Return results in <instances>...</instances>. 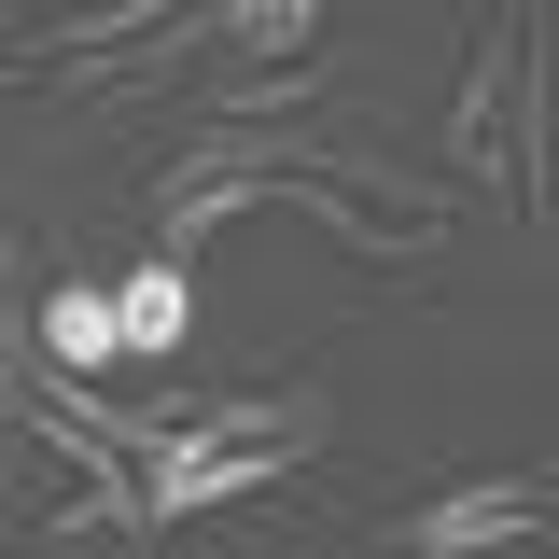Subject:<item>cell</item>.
<instances>
[{"mask_svg": "<svg viewBox=\"0 0 559 559\" xmlns=\"http://www.w3.org/2000/svg\"><path fill=\"white\" fill-rule=\"evenodd\" d=\"M294 448H322V406H308V392H280V406H266V392L197 406L154 462H140V518L168 532V518H197V503H238V489H266Z\"/></svg>", "mask_w": 559, "mask_h": 559, "instance_id": "1", "label": "cell"}, {"mask_svg": "<svg viewBox=\"0 0 559 559\" xmlns=\"http://www.w3.org/2000/svg\"><path fill=\"white\" fill-rule=\"evenodd\" d=\"M112 349H127V308L84 294V280H57L43 294V364H112Z\"/></svg>", "mask_w": 559, "mask_h": 559, "instance_id": "4", "label": "cell"}, {"mask_svg": "<svg viewBox=\"0 0 559 559\" xmlns=\"http://www.w3.org/2000/svg\"><path fill=\"white\" fill-rule=\"evenodd\" d=\"M112 308H127V349H168V336H182V252H154Z\"/></svg>", "mask_w": 559, "mask_h": 559, "instance_id": "5", "label": "cell"}, {"mask_svg": "<svg viewBox=\"0 0 559 559\" xmlns=\"http://www.w3.org/2000/svg\"><path fill=\"white\" fill-rule=\"evenodd\" d=\"M546 503L532 489H448V503H419V518H392V546L406 559H462V546H518Z\"/></svg>", "mask_w": 559, "mask_h": 559, "instance_id": "3", "label": "cell"}, {"mask_svg": "<svg viewBox=\"0 0 559 559\" xmlns=\"http://www.w3.org/2000/svg\"><path fill=\"white\" fill-rule=\"evenodd\" d=\"M448 168H462V182H503L518 210L546 197V43H532V14H518V0H503V43L462 70Z\"/></svg>", "mask_w": 559, "mask_h": 559, "instance_id": "2", "label": "cell"}]
</instances>
